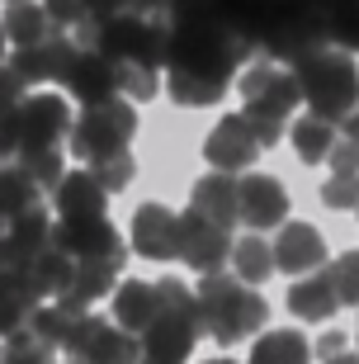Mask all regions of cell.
<instances>
[{
  "instance_id": "6da1fadb",
  "label": "cell",
  "mask_w": 359,
  "mask_h": 364,
  "mask_svg": "<svg viewBox=\"0 0 359 364\" xmlns=\"http://www.w3.org/2000/svg\"><path fill=\"white\" fill-rule=\"evenodd\" d=\"M166 28V53H161V67L166 71H189V76H203V81L232 85L246 62H251V43L237 38L227 24L199 14V19H161Z\"/></svg>"
},
{
  "instance_id": "7a4b0ae2",
  "label": "cell",
  "mask_w": 359,
  "mask_h": 364,
  "mask_svg": "<svg viewBox=\"0 0 359 364\" xmlns=\"http://www.w3.org/2000/svg\"><path fill=\"white\" fill-rule=\"evenodd\" d=\"M246 43L260 48L269 62H303L307 53L326 48V19L312 0H251Z\"/></svg>"
},
{
  "instance_id": "3957f363",
  "label": "cell",
  "mask_w": 359,
  "mask_h": 364,
  "mask_svg": "<svg viewBox=\"0 0 359 364\" xmlns=\"http://www.w3.org/2000/svg\"><path fill=\"white\" fill-rule=\"evenodd\" d=\"M237 90H241V100H246L241 119H246V128H251L255 147H260V151L274 147V142L284 137V119L303 105L298 76H293V71H284L279 62L260 57V62H246V67H241Z\"/></svg>"
},
{
  "instance_id": "277c9868",
  "label": "cell",
  "mask_w": 359,
  "mask_h": 364,
  "mask_svg": "<svg viewBox=\"0 0 359 364\" xmlns=\"http://www.w3.org/2000/svg\"><path fill=\"white\" fill-rule=\"evenodd\" d=\"M194 298H199L203 336H213L218 346H237V341L255 336L269 317V303L255 294V284H241L237 274H223V270L203 274Z\"/></svg>"
},
{
  "instance_id": "5b68a950",
  "label": "cell",
  "mask_w": 359,
  "mask_h": 364,
  "mask_svg": "<svg viewBox=\"0 0 359 364\" xmlns=\"http://www.w3.org/2000/svg\"><path fill=\"white\" fill-rule=\"evenodd\" d=\"M156 298H161V312L151 317V326H146L142 336H137L142 364H185L203 336L199 298H194L189 284L175 279V274L156 279Z\"/></svg>"
},
{
  "instance_id": "8992f818",
  "label": "cell",
  "mask_w": 359,
  "mask_h": 364,
  "mask_svg": "<svg viewBox=\"0 0 359 364\" xmlns=\"http://www.w3.org/2000/svg\"><path fill=\"white\" fill-rule=\"evenodd\" d=\"M293 76H298L307 114H317L326 123H341L359 105V67L345 48H317V53H307L303 62H293Z\"/></svg>"
},
{
  "instance_id": "52a82bcc",
  "label": "cell",
  "mask_w": 359,
  "mask_h": 364,
  "mask_svg": "<svg viewBox=\"0 0 359 364\" xmlns=\"http://www.w3.org/2000/svg\"><path fill=\"white\" fill-rule=\"evenodd\" d=\"M80 48H95L100 57H109L114 67H156L166 53V28L161 19H142V14H114L105 24H76Z\"/></svg>"
},
{
  "instance_id": "ba28073f",
  "label": "cell",
  "mask_w": 359,
  "mask_h": 364,
  "mask_svg": "<svg viewBox=\"0 0 359 364\" xmlns=\"http://www.w3.org/2000/svg\"><path fill=\"white\" fill-rule=\"evenodd\" d=\"M137 137V109L133 100H119L109 95L100 105H85L71 119V156L76 161H105V156H119V151L133 147Z\"/></svg>"
},
{
  "instance_id": "9c48e42d",
  "label": "cell",
  "mask_w": 359,
  "mask_h": 364,
  "mask_svg": "<svg viewBox=\"0 0 359 364\" xmlns=\"http://www.w3.org/2000/svg\"><path fill=\"white\" fill-rule=\"evenodd\" d=\"M71 364H142V350L128 331H119L114 322L95 317V312H80L71 336L62 341Z\"/></svg>"
},
{
  "instance_id": "30bf717a",
  "label": "cell",
  "mask_w": 359,
  "mask_h": 364,
  "mask_svg": "<svg viewBox=\"0 0 359 364\" xmlns=\"http://www.w3.org/2000/svg\"><path fill=\"white\" fill-rule=\"evenodd\" d=\"M19 119V151H38V147H62V137L71 133V109L62 95H24L14 105Z\"/></svg>"
},
{
  "instance_id": "8fae6325",
  "label": "cell",
  "mask_w": 359,
  "mask_h": 364,
  "mask_svg": "<svg viewBox=\"0 0 359 364\" xmlns=\"http://www.w3.org/2000/svg\"><path fill=\"white\" fill-rule=\"evenodd\" d=\"M289 218V189L279 185L274 176H241L237 180V223H246L251 232H269L284 228Z\"/></svg>"
},
{
  "instance_id": "7c38bea8",
  "label": "cell",
  "mask_w": 359,
  "mask_h": 364,
  "mask_svg": "<svg viewBox=\"0 0 359 364\" xmlns=\"http://www.w3.org/2000/svg\"><path fill=\"white\" fill-rule=\"evenodd\" d=\"M48 242L67 251L71 260H95V256H123V242L109 218H57Z\"/></svg>"
},
{
  "instance_id": "4fadbf2b",
  "label": "cell",
  "mask_w": 359,
  "mask_h": 364,
  "mask_svg": "<svg viewBox=\"0 0 359 364\" xmlns=\"http://www.w3.org/2000/svg\"><path fill=\"white\" fill-rule=\"evenodd\" d=\"M227 256H232V232L185 208L180 213V260H185L189 270L208 274V270H223Z\"/></svg>"
},
{
  "instance_id": "5bb4252c",
  "label": "cell",
  "mask_w": 359,
  "mask_h": 364,
  "mask_svg": "<svg viewBox=\"0 0 359 364\" xmlns=\"http://www.w3.org/2000/svg\"><path fill=\"white\" fill-rule=\"evenodd\" d=\"M57 81L67 85L71 100H80V105H100V100H109V95H119V67L109 62V57H100L95 48H80L71 53L67 71L57 76Z\"/></svg>"
},
{
  "instance_id": "9a60e30c",
  "label": "cell",
  "mask_w": 359,
  "mask_h": 364,
  "mask_svg": "<svg viewBox=\"0 0 359 364\" xmlns=\"http://www.w3.org/2000/svg\"><path fill=\"white\" fill-rule=\"evenodd\" d=\"M203 156H208L213 171L237 176V171H251V166H255L260 147H255V137H251V128H246L241 114H223L218 128L208 133V142H203Z\"/></svg>"
},
{
  "instance_id": "2e32d148",
  "label": "cell",
  "mask_w": 359,
  "mask_h": 364,
  "mask_svg": "<svg viewBox=\"0 0 359 364\" xmlns=\"http://www.w3.org/2000/svg\"><path fill=\"white\" fill-rule=\"evenodd\" d=\"M133 251L142 260H175L180 256V213L166 203H142L133 213Z\"/></svg>"
},
{
  "instance_id": "e0dca14e",
  "label": "cell",
  "mask_w": 359,
  "mask_h": 364,
  "mask_svg": "<svg viewBox=\"0 0 359 364\" xmlns=\"http://www.w3.org/2000/svg\"><path fill=\"white\" fill-rule=\"evenodd\" d=\"M48 237H53V218H48L43 203H33V208H24L19 218H10V228L0 232V270L28 265V260L48 246Z\"/></svg>"
},
{
  "instance_id": "ac0fdd59",
  "label": "cell",
  "mask_w": 359,
  "mask_h": 364,
  "mask_svg": "<svg viewBox=\"0 0 359 364\" xmlns=\"http://www.w3.org/2000/svg\"><path fill=\"white\" fill-rule=\"evenodd\" d=\"M123 274V256H95V260H76L71 265V279L67 289L57 294V303L67 312H85L95 303V298L114 294V284H119Z\"/></svg>"
},
{
  "instance_id": "d6986e66",
  "label": "cell",
  "mask_w": 359,
  "mask_h": 364,
  "mask_svg": "<svg viewBox=\"0 0 359 364\" xmlns=\"http://www.w3.org/2000/svg\"><path fill=\"white\" fill-rule=\"evenodd\" d=\"M71 53H76V43L57 28V33H48L43 43H28V48H14V57H10V67H14V76L24 85H43V81H57L62 71H67V62H71Z\"/></svg>"
},
{
  "instance_id": "ffe728a7",
  "label": "cell",
  "mask_w": 359,
  "mask_h": 364,
  "mask_svg": "<svg viewBox=\"0 0 359 364\" xmlns=\"http://www.w3.org/2000/svg\"><path fill=\"white\" fill-rule=\"evenodd\" d=\"M269 246H274V270L284 274H312L326 265V242L312 223H284L279 242Z\"/></svg>"
},
{
  "instance_id": "44dd1931",
  "label": "cell",
  "mask_w": 359,
  "mask_h": 364,
  "mask_svg": "<svg viewBox=\"0 0 359 364\" xmlns=\"http://www.w3.org/2000/svg\"><path fill=\"white\" fill-rule=\"evenodd\" d=\"M161 312V298H156V279L142 284V279H119L114 284V303H109V322L119 326V331H128V336H142L146 326H151V317Z\"/></svg>"
},
{
  "instance_id": "7402d4cb",
  "label": "cell",
  "mask_w": 359,
  "mask_h": 364,
  "mask_svg": "<svg viewBox=\"0 0 359 364\" xmlns=\"http://www.w3.org/2000/svg\"><path fill=\"white\" fill-rule=\"evenodd\" d=\"M189 213L208 218L218 228H237V176H227V171H208L199 185L189 189Z\"/></svg>"
},
{
  "instance_id": "603a6c76",
  "label": "cell",
  "mask_w": 359,
  "mask_h": 364,
  "mask_svg": "<svg viewBox=\"0 0 359 364\" xmlns=\"http://www.w3.org/2000/svg\"><path fill=\"white\" fill-rule=\"evenodd\" d=\"M53 203H57V218H105L109 194L100 189V180L90 171H67L53 185Z\"/></svg>"
},
{
  "instance_id": "cb8c5ba5",
  "label": "cell",
  "mask_w": 359,
  "mask_h": 364,
  "mask_svg": "<svg viewBox=\"0 0 359 364\" xmlns=\"http://www.w3.org/2000/svg\"><path fill=\"white\" fill-rule=\"evenodd\" d=\"M38 303H43V294L33 289L28 265H19V270H0V336H14Z\"/></svg>"
},
{
  "instance_id": "d4e9b609",
  "label": "cell",
  "mask_w": 359,
  "mask_h": 364,
  "mask_svg": "<svg viewBox=\"0 0 359 364\" xmlns=\"http://www.w3.org/2000/svg\"><path fill=\"white\" fill-rule=\"evenodd\" d=\"M289 308L303 317V322H326L336 308H341V298L331 289V274H303V279L289 289Z\"/></svg>"
},
{
  "instance_id": "484cf974",
  "label": "cell",
  "mask_w": 359,
  "mask_h": 364,
  "mask_svg": "<svg viewBox=\"0 0 359 364\" xmlns=\"http://www.w3.org/2000/svg\"><path fill=\"white\" fill-rule=\"evenodd\" d=\"M0 33H5V43H14V48H28V43H43L48 33H57V24L48 19V10H43L38 0H19V5L5 10Z\"/></svg>"
},
{
  "instance_id": "4316f807",
  "label": "cell",
  "mask_w": 359,
  "mask_h": 364,
  "mask_svg": "<svg viewBox=\"0 0 359 364\" xmlns=\"http://www.w3.org/2000/svg\"><path fill=\"white\" fill-rule=\"evenodd\" d=\"M227 260H232V274H237L241 284H265L269 274H274V246H269V237H260V232L232 242V256Z\"/></svg>"
},
{
  "instance_id": "83f0119b",
  "label": "cell",
  "mask_w": 359,
  "mask_h": 364,
  "mask_svg": "<svg viewBox=\"0 0 359 364\" xmlns=\"http://www.w3.org/2000/svg\"><path fill=\"white\" fill-rule=\"evenodd\" d=\"M251 364H312V346H307L293 326H284V331H265V336L255 341Z\"/></svg>"
},
{
  "instance_id": "f1b7e54d",
  "label": "cell",
  "mask_w": 359,
  "mask_h": 364,
  "mask_svg": "<svg viewBox=\"0 0 359 364\" xmlns=\"http://www.w3.org/2000/svg\"><path fill=\"white\" fill-rule=\"evenodd\" d=\"M331 142H336V123L317 119V114H303V119H293V151H298V161H307V166L326 161Z\"/></svg>"
},
{
  "instance_id": "f546056e",
  "label": "cell",
  "mask_w": 359,
  "mask_h": 364,
  "mask_svg": "<svg viewBox=\"0 0 359 364\" xmlns=\"http://www.w3.org/2000/svg\"><path fill=\"white\" fill-rule=\"evenodd\" d=\"M38 203V185L19 171V166H0V232L10 228V218Z\"/></svg>"
},
{
  "instance_id": "4dcf8cb0",
  "label": "cell",
  "mask_w": 359,
  "mask_h": 364,
  "mask_svg": "<svg viewBox=\"0 0 359 364\" xmlns=\"http://www.w3.org/2000/svg\"><path fill=\"white\" fill-rule=\"evenodd\" d=\"M71 265H76V260H71L67 251H57V246L48 242V246L38 251V256L28 260V274H33V289H38L43 298H57L62 289H67V279H71Z\"/></svg>"
},
{
  "instance_id": "1f68e13d",
  "label": "cell",
  "mask_w": 359,
  "mask_h": 364,
  "mask_svg": "<svg viewBox=\"0 0 359 364\" xmlns=\"http://www.w3.org/2000/svg\"><path fill=\"white\" fill-rule=\"evenodd\" d=\"M76 317H80V312H67L62 303H38V308L28 312L24 331H28V336H38V341H48L53 350H62V341L71 336V326H76Z\"/></svg>"
},
{
  "instance_id": "d6a6232c",
  "label": "cell",
  "mask_w": 359,
  "mask_h": 364,
  "mask_svg": "<svg viewBox=\"0 0 359 364\" xmlns=\"http://www.w3.org/2000/svg\"><path fill=\"white\" fill-rule=\"evenodd\" d=\"M166 90H171L175 105H185V109H208V105H218V100L227 95V85L203 81V76H189V71H171V76H166Z\"/></svg>"
},
{
  "instance_id": "836d02e7",
  "label": "cell",
  "mask_w": 359,
  "mask_h": 364,
  "mask_svg": "<svg viewBox=\"0 0 359 364\" xmlns=\"http://www.w3.org/2000/svg\"><path fill=\"white\" fill-rule=\"evenodd\" d=\"M14 156H19V171H24L28 180H33V185H38V194L43 189H53L57 180L67 176V166H62V151L57 147H38V151H14Z\"/></svg>"
},
{
  "instance_id": "e575fe53",
  "label": "cell",
  "mask_w": 359,
  "mask_h": 364,
  "mask_svg": "<svg viewBox=\"0 0 359 364\" xmlns=\"http://www.w3.org/2000/svg\"><path fill=\"white\" fill-rule=\"evenodd\" d=\"M0 364H53V346L38 336H28L24 326L5 336V350H0Z\"/></svg>"
},
{
  "instance_id": "d590c367",
  "label": "cell",
  "mask_w": 359,
  "mask_h": 364,
  "mask_svg": "<svg viewBox=\"0 0 359 364\" xmlns=\"http://www.w3.org/2000/svg\"><path fill=\"white\" fill-rule=\"evenodd\" d=\"M133 156H128V151H119V156H105V161H95L90 166V176L100 180V189H105V194H119V189H128V180H133Z\"/></svg>"
},
{
  "instance_id": "8d00e7d4",
  "label": "cell",
  "mask_w": 359,
  "mask_h": 364,
  "mask_svg": "<svg viewBox=\"0 0 359 364\" xmlns=\"http://www.w3.org/2000/svg\"><path fill=\"white\" fill-rule=\"evenodd\" d=\"M321 203L326 208H359V171H331V180L321 185Z\"/></svg>"
},
{
  "instance_id": "74e56055",
  "label": "cell",
  "mask_w": 359,
  "mask_h": 364,
  "mask_svg": "<svg viewBox=\"0 0 359 364\" xmlns=\"http://www.w3.org/2000/svg\"><path fill=\"white\" fill-rule=\"evenodd\" d=\"M326 274H331V289L341 303H350V308H359V256L350 251V256H341L336 265H326Z\"/></svg>"
},
{
  "instance_id": "f35d334b",
  "label": "cell",
  "mask_w": 359,
  "mask_h": 364,
  "mask_svg": "<svg viewBox=\"0 0 359 364\" xmlns=\"http://www.w3.org/2000/svg\"><path fill=\"white\" fill-rule=\"evenodd\" d=\"M161 90V76L156 67H119V95H128V100H151V95Z\"/></svg>"
},
{
  "instance_id": "ab89813d",
  "label": "cell",
  "mask_w": 359,
  "mask_h": 364,
  "mask_svg": "<svg viewBox=\"0 0 359 364\" xmlns=\"http://www.w3.org/2000/svg\"><path fill=\"white\" fill-rule=\"evenodd\" d=\"M43 10H48V19H53L57 28H76L80 14H85V5L80 0H38Z\"/></svg>"
},
{
  "instance_id": "60d3db41",
  "label": "cell",
  "mask_w": 359,
  "mask_h": 364,
  "mask_svg": "<svg viewBox=\"0 0 359 364\" xmlns=\"http://www.w3.org/2000/svg\"><path fill=\"white\" fill-rule=\"evenodd\" d=\"M19 151V119H14V105H0V161H10Z\"/></svg>"
},
{
  "instance_id": "b9f144b4",
  "label": "cell",
  "mask_w": 359,
  "mask_h": 364,
  "mask_svg": "<svg viewBox=\"0 0 359 364\" xmlns=\"http://www.w3.org/2000/svg\"><path fill=\"white\" fill-rule=\"evenodd\" d=\"M85 5V24H105V19H114V14H128V0H80Z\"/></svg>"
},
{
  "instance_id": "7bdbcfd3",
  "label": "cell",
  "mask_w": 359,
  "mask_h": 364,
  "mask_svg": "<svg viewBox=\"0 0 359 364\" xmlns=\"http://www.w3.org/2000/svg\"><path fill=\"white\" fill-rule=\"evenodd\" d=\"M28 95V85L14 76V67H0V105H19Z\"/></svg>"
},
{
  "instance_id": "ee69618b",
  "label": "cell",
  "mask_w": 359,
  "mask_h": 364,
  "mask_svg": "<svg viewBox=\"0 0 359 364\" xmlns=\"http://www.w3.org/2000/svg\"><path fill=\"white\" fill-rule=\"evenodd\" d=\"M326 161H331V171H359V147H350V142H331Z\"/></svg>"
},
{
  "instance_id": "f6af8a7d",
  "label": "cell",
  "mask_w": 359,
  "mask_h": 364,
  "mask_svg": "<svg viewBox=\"0 0 359 364\" xmlns=\"http://www.w3.org/2000/svg\"><path fill=\"white\" fill-rule=\"evenodd\" d=\"M336 350H345V336H341V331H326V336L317 341V355L326 360V355H336Z\"/></svg>"
},
{
  "instance_id": "bcb514c9",
  "label": "cell",
  "mask_w": 359,
  "mask_h": 364,
  "mask_svg": "<svg viewBox=\"0 0 359 364\" xmlns=\"http://www.w3.org/2000/svg\"><path fill=\"white\" fill-rule=\"evenodd\" d=\"M341 128H345V142H350V147H359V105L350 109L345 119H341Z\"/></svg>"
},
{
  "instance_id": "7dc6e473",
  "label": "cell",
  "mask_w": 359,
  "mask_h": 364,
  "mask_svg": "<svg viewBox=\"0 0 359 364\" xmlns=\"http://www.w3.org/2000/svg\"><path fill=\"white\" fill-rule=\"evenodd\" d=\"M321 364H359V355H350V350H336V355H326Z\"/></svg>"
},
{
  "instance_id": "c3c4849f",
  "label": "cell",
  "mask_w": 359,
  "mask_h": 364,
  "mask_svg": "<svg viewBox=\"0 0 359 364\" xmlns=\"http://www.w3.org/2000/svg\"><path fill=\"white\" fill-rule=\"evenodd\" d=\"M203 364H237V360H223V355H218V360H203Z\"/></svg>"
},
{
  "instance_id": "681fc988",
  "label": "cell",
  "mask_w": 359,
  "mask_h": 364,
  "mask_svg": "<svg viewBox=\"0 0 359 364\" xmlns=\"http://www.w3.org/2000/svg\"><path fill=\"white\" fill-rule=\"evenodd\" d=\"M0 57H5V33H0Z\"/></svg>"
},
{
  "instance_id": "f907efd6",
  "label": "cell",
  "mask_w": 359,
  "mask_h": 364,
  "mask_svg": "<svg viewBox=\"0 0 359 364\" xmlns=\"http://www.w3.org/2000/svg\"><path fill=\"white\" fill-rule=\"evenodd\" d=\"M5 5H19V0H5Z\"/></svg>"
},
{
  "instance_id": "816d5d0a",
  "label": "cell",
  "mask_w": 359,
  "mask_h": 364,
  "mask_svg": "<svg viewBox=\"0 0 359 364\" xmlns=\"http://www.w3.org/2000/svg\"><path fill=\"white\" fill-rule=\"evenodd\" d=\"M355 256H359V251H355Z\"/></svg>"
},
{
  "instance_id": "f5cc1de1",
  "label": "cell",
  "mask_w": 359,
  "mask_h": 364,
  "mask_svg": "<svg viewBox=\"0 0 359 364\" xmlns=\"http://www.w3.org/2000/svg\"><path fill=\"white\" fill-rule=\"evenodd\" d=\"M67 364H71V360H67Z\"/></svg>"
}]
</instances>
